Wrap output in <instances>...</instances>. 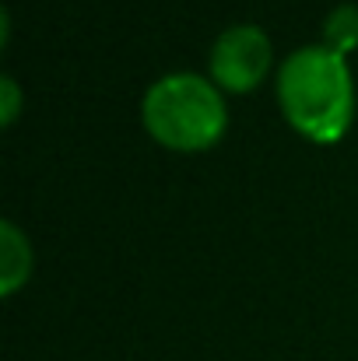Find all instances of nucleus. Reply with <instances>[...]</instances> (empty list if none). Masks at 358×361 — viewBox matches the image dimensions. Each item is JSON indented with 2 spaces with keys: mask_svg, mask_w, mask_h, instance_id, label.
Returning a JSON list of instances; mask_svg holds the SVG:
<instances>
[{
  "mask_svg": "<svg viewBox=\"0 0 358 361\" xmlns=\"http://www.w3.org/2000/svg\"><path fill=\"white\" fill-rule=\"evenodd\" d=\"M278 106L295 133L313 144H338L355 120V78L334 49L302 46L278 74Z\"/></svg>",
  "mask_w": 358,
  "mask_h": 361,
  "instance_id": "nucleus-1",
  "label": "nucleus"
},
{
  "mask_svg": "<svg viewBox=\"0 0 358 361\" xmlns=\"http://www.w3.org/2000/svg\"><path fill=\"white\" fill-rule=\"evenodd\" d=\"M274 63V46L267 39V32L260 25H232L225 28L215 46H211V81L222 92L246 95L253 88H260V81L267 78Z\"/></svg>",
  "mask_w": 358,
  "mask_h": 361,
  "instance_id": "nucleus-3",
  "label": "nucleus"
},
{
  "mask_svg": "<svg viewBox=\"0 0 358 361\" xmlns=\"http://www.w3.org/2000/svg\"><path fill=\"white\" fill-rule=\"evenodd\" d=\"M32 277V242L14 221H0V295L14 298Z\"/></svg>",
  "mask_w": 358,
  "mask_h": 361,
  "instance_id": "nucleus-4",
  "label": "nucleus"
},
{
  "mask_svg": "<svg viewBox=\"0 0 358 361\" xmlns=\"http://www.w3.org/2000/svg\"><path fill=\"white\" fill-rule=\"evenodd\" d=\"M323 46L348 56L358 49V7L355 4H341L323 18Z\"/></svg>",
  "mask_w": 358,
  "mask_h": 361,
  "instance_id": "nucleus-5",
  "label": "nucleus"
},
{
  "mask_svg": "<svg viewBox=\"0 0 358 361\" xmlns=\"http://www.w3.org/2000/svg\"><path fill=\"white\" fill-rule=\"evenodd\" d=\"M0 99H4L0 123H4V126H14L18 113H21V85H18L11 74H4V78H0Z\"/></svg>",
  "mask_w": 358,
  "mask_h": 361,
  "instance_id": "nucleus-6",
  "label": "nucleus"
},
{
  "mask_svg": "<svg viewBox=\"0 0 358 361\" xmlns=\"http://www.w3.org/2000/svg\"><path fill=\"white\" fill-rule=\"evenodd\" d=\"M141 123L169 151H208L229 130L222 88L201 74H165L141 99Z\"/></svg>",
  "mask_w": 358,
  "mask_h": 361,
  "instance_id": "nucleus-2",
  "label": "nucleus"
}]
</instances>
